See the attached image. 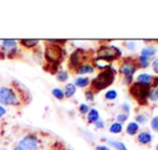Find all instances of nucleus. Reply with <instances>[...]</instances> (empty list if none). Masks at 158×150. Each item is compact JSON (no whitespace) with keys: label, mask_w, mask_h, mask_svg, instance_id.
<instances>
[{"label":"nucleus","mask_w":158,"mask_h":150,"mask_svg":"<svg viewBox=\"0 0 158 150\" xmlns=\"http://www.w3.org/2000/svg\"><path fill=\"white\" fill-rule=\"evenodd\" d=\"M114 77H115V72L113 70L110 68H106L105 71L101 72L97 77L93 80L92 82V88L94 90L99 91L102 89L106 88L107 86H110L113 82H114Z\"/></svg>","instance_id":"1"},{"label":"nucleus","mask_w":158,"mask_h":150,"mask_svg":"<svg viewBox=\"0 0 158 150\" xmlns=\"http://www.w3.org/2000/svg\"><path fill=\"white\" fill-rule=\"evenodd\" d=\"M0 104L5 106H18L20 104L18 95L10 87L0 88Z\"/></svg>","instance_id":"2"},{"label":"nucleus","mask_w":158,"mask_h":150,"mask_svg":"<svg viewBox=\"0 0 158 150\" xmlns=\"http://www.w3.org/2000/svg\"><path fill=\"white\" fill-rule=\"evenodd\" d=\"M130 94L140 104H145L146 99L149 97V86L140 84V83H135L130 88Z\"/></svg>","instance_id":"3"},{"label":"nucleus","mask_w":158,"mask_h":150,"mask_svg":"<svg viewBox=\"0 0 158 150\" xmlns=\"http://www.w3.org/2000/svg\"><path fill=\"white\" fill-rule=\"evenodd\" d=\"M46 58L51 63H59L63 58V50L59 45L49 42L46 46Z\"/></svg>","instance_id":"4"},{"label":"nucleus","mask_w":158,"mask_h":150,"mask_svg":"<svg viewBox=\"0 0 158 150\" xmlns=\"http://www.w3.org/2000/svg\"><path fill=\"white\" fill-rule=\"evenodd\" d=\"M120 55V51L114 46H104L98 51V57L99 59L104 60V61H112L115 60Z\"/></svg>","instance_id":"5"},{"label":"nucleus","mask_w":158,"mask_h":150,"mask_svg":"<svg viewBox=\"0 0 158 150\" xmlns=\"http://www.w3.org/2000/svg\"><path fill=\"white\" fill-rule=\"evenodd\" d=\"M38 145V139L33 135H28L25 136L22 140L20 141V146L19 147L22 150H35Z\"/></svg>","instance_id":"6"},{"label":"nucleus","mask_w":158,"mask_h":150,"mask_svg":"<svg viewBox=\"0 0 158 150\" xmlns=\"http://www.w3.org/2000/svg\"><path fill=\"white\" fill-rule=\"evenodd\" d=\"M1 48L5 51L7 55H12V53H15L18 50V45H16L15 40H3L2 44H1Z\"/></svg>","instance_id":"7"},{"label":"nucleus","mask_w":158,"mask_h":150,"mask_svg":"<svg viewBox=\"0 0 158 150\" xmlns=\"http://www.w3.org/2000/svg\"><path fill=\"white\" fill-rule=\"evenodd\" d=\"M135 70H136L135 66L131 63H125L121 65L120 72L127 76V83L131 82V77H132V75L134 74V72H135Z\"/></svg>","instance_id":"8"},{"label":"nucleus","mask_w":158,"mask_h":150,"mask_svg":"<svg viewBox=\"0 0 158 150\" xmlns=\"http://www.w3.org/2000/svg\"><path fill=\"white\" fill-rule=\"evenodd\" d=\"M84 55L85 52L82 50H76L70 57V65L72 66H77L84 61Z\"/></svg>","instance_id":"9"},{"label":"nucleus","mask_w":158,"mask_h":150,"mask_svg":"<svg viewBox=\"0 0 158 150\" xmlns=\"http://www.w3.org/2000/svg\"><path fill=\"white\" fill-rule=\"evenodd\" d=\"M152 80H153V78H152L151 75H148V74H141V75H139V77H138V83L149 86V84L152 83Z\"/></svg>","instance_id":"10"},{"label":"nucleus","mask_w":158,"mask_h":150,"mask_svg":"<svg viewBox=\"0 0 158 150\" xmlns=\"http://www.w3.org/2000/svg\"><path fill=\"white\" fill-rule=\"evenodd\" d=\"M152 140V136L149 133H141L139 135V141L141 143H147Z\"/></svg>","instance_id":"11"},{"label":"nucleus","mask_w":158,"mask_h":150,"mask_svg":"<svg viewBox=\"0 0 158 150\" xmlns=\"http://www.w3.org/2000/svg\"><path fill=\"white\" fill-rule=\"evenodd\" d=\"M93 71H94V70H93L92 66L89 65V64H86V65L79 66L77 72H78L79 74H87V73H92Z\"/></svg>","instance_id":"12"},{"label":"nucleus","mask_w":158,"mask_h":150,"mask_svg":"<svg viewBox=\"0 0 158 150\" xmlns=\"http://www.w3.org/2000/svg\"><path fill=\"white\" fill-rule=\"evenodd\" d=\"M156 52V49L154 48V47H147V48H144L142 50V55H144V57L146 58H149L152 57V55H154Z\"/></svg>","instance_id":"13"},{"label":"nucleus","mask_w":158,"mask_h":150,"mask_svg":"<svg viewBox=\"0 0 158 150\" xmlns=\"http://www.w3.org/2000/svg\"><path fill=\"white\" fill-rule=\"evenodd\" d=\"M138 130H139V125L135 123V122L130 123L127 127V132H128V134H130V135H134L136 132H138Z\"/></svg>","instance_id":"14"},{"label":"nucleus","mask_w":158,"mask_h":150,"mask_svg":"<svg viewBox=\"0 0 158 150\" xmlns=\"http://www.w3.org/2000/svg\"><path fill=\"white\" fill-rule=\"evenodd\" d=\"M108 143H110V146H113V147L117 148L118 150H128V149H127V147H126V146L123 145V143H119V141L108 140Z\"/></svg>","instance_id":"15"},{"label":"nucleus","mask_w":158,"mask_h":150,"mask_svg":"<svg viewBox=\"0 0 158 150\" xmlns=\"http://www.w3.org/2000/svg\"><path fill=\"white\" fill-rule=\"evenodd\" d=\"M98 119H99V112L97 110H91L90 113L88 114V120L89 122H97Z\"/></svg>","instance_id":"16"},{"label":"nucleus","mask_w":158,"mask_h":150,"mask_svg":"<svg viewBox=\"0 0 158 150\" xmlns=\"http://www.w3.org/2000/svg\"><path fill=\"white\" fill-rule=\"evenodd\" d=\"M22 45H24L25 47H34L36 45H38V40L37 39H23L21 40Z\"/></svg>","instance_id":"17"},{"label":"nucleus","mask_w":158,"mask_h":150,"mask_svg":"<svg viewBox=\"0 0 158 150\" xmlns=\"http://www.w3.org/2000/svg\"><path fill=\"white\" fill-rule=\"evenodd\" d=\"M75 91H76V88H75V86L73 84H68L67 86L65 87V96L66 97H70V96H73L75 94Z\"/></svg>","instance_id":"18"},{"label":"nucleus","mask_w":158,"mask_h":150,"mask_svg":"<svg viewBox=\"0 0 158 150\" xmlns=\"http://www.w3.org/2000/svg\"><path fill=\"white\" fill-rule=\"evenodd\" d=\"M76 85L79 87H86L89 85V80L86 77H80L76 80Z\"/></svg>","instance_id":"19"},{"label":"nucleus","mask_w":158,"mask_h":150,"mask_svg":"<svg viewBox=\"0 0 158 150\" xmlns=\"http://www.w3.org/2000/svg\"><path fill=\"white\" fill-rule=\"evenodd\" d=\"M121 130H123V126H121L120 123H114L110 128V132L114 133V134H116V133H120Z\"/></svg>","instance_id":"20"},{"label":"nucleus","mask_w":158,"mask_h":150,"mask_svg":"<svg viewBox=\"0 0 158 150\" xmlns=\"http://www.w3.org/2000/svg\"><path fill=\"white\" fill-rule=\"evenodd\" d=\"M148 59L149 58H146V57H144V55H141L140 57V65L142 66V68H146V66H148V64H149Z\"/></svg>","instance_id":"21"},{"label":"nucleus","mask_w":158,"mask_h":150,"mask_svg":"<svg viewBox=\"0 0 158 150\" xmlns=\"http://www.w3.org/2000/svg\"><path fill=\"white\" fill-rule=\"evenodd\" d=\"M52 94H53V96H54V97L57 98V99H62V98L64 97L63 91H62L61 89H59V88H54V89H53Z\"/></svg>","instance_id":"22"},{"label":"nucleus","mask_w":158,"mask_h":150,"mask_svg":"<svg viewBox=\"0 0 158 150\" xmlns=\"http://www.w3.org/2000/svg\"><path fill=\"white\" fill-rule=\"evenodd\" d=\"M68 77V74L65 72V71H61V72L57 74V80L61 81V82H63V81H66Z\"/></svg>","instance_id":"23"},{"label":"nucleus","mask_w":158,"mask_h":150,"mask_svg":"<svg viewBox=\"0 0 158 150\" xmlns=\"http://www.w3.org/2000/svg\"><path fill=\"white\" fill-rule=\"evenodd\" d=\"M105 97L107 98V99H110V100H113V99H115V98L117 97V93L115 90H110V91H107V93H106Z\"/></svg>","instance_id":"24"},{"label":"nucleus","mask_w":158,"mask_h":150,"mask_svg":"<svg viewBox=\"0 0 158 150\" xmlns=\"http://www.w3.org/2000/svg\"><path fill=\"white\" fill-rule=\"evenodd\" d=\"M152 127H153L156 132H158V117H154V119L152 120Z\"/></svg>","instance_id":"25"},{"label":"nucleus","mask_w":158,"mask_h":150,"mask_svg":"<svg viewBox=\"0 0 158 150\" xmlns=\"http://www.w3.org/2000/svg\"><path fill=\"white\" fill-rule=\"evenodd\" d=\"M149 98L152 100H157L158 99V88L155 89L152 94H149Z\"/></svg>","instance_id":"26"},{"label":"nucleus","mask_w":158,"mask_h":150,"mask_svg":"<svg viewBox=\"0 0 158 150\" xmlns=\"http://www.w3.org/2000/svg\"><path fill=\"white\" fill-rule=\"evenodd\" d=\"M117 119H118L119 122H125L126 120L128 119V114L127 113H121V114H119L118 117H117Z\"/></svg>","instance_id":"27"},{"label":"nucleus","mask_w":158,"mask_h":150,"mask_svg":"<svg viewBox=\"0 0 158 150\" xmlns=\"http://www.w3.org/2000/svg\"><path fill=\"white\" fill-rule=\"evenodd\" d=\"M79 109H80L81 113H87V112H88V106H87V104H81Z\"/></svg>","instance_id":"28"},{"label":"nucleus","mask_w":158,"mask_h":150,"mask_svg":"<svg viewBox=\"0 0 158 150\" xmlns=\"http://www.w3.org/2000/svg\"><path fill=\"white\" fill-rule=\"evenodd\" d=\"M153 68L155 72L158 73V59H156L155 61L153 62Z\"/></svg>","instance_id":"29"},{"label":"nucleus","mask_w":158,"mask_h":150,"mask_svg":"<svg viewBox=\"0 0 158 150\" xmlns=\"http://www.w3.org/2000/svg\"><path fill=\"white\" fill-rule=\"evenodd\" d=\"M5 114H6V109L0 104V117H2Z\"/></svg>","instance_id":"30"},{"label":"nucleus","mask_w":158,"mask_h":150,"mask_svg":"<svg viewBox=\"0 0 158 150\" xmlns=\"http://www.w3.org/2000/svg\"><path fill=\"white\" fill-rule=\"evenodd\" d=\"M136 120H138V121H140L141 123H144V122H145V117H141V115H139V117H136Z\"/></svg>","instance_id":"31"},{"label":"nucleus","mask_w":158,"mask_h":150,"mask_svg":"<svg viewBox=\"0 0 158 150\" xmlns=\"http://www.w3.org/2000/svg\"><path fill=\"white\" fill-rule=\"evenodd\" d=\"M97 150H110L107 147H104V146H99V147H97Z\"/></svg>","instance_id":"32"},{"label":"nucleus","mask_w":158,"mask_h":150,"mask_svg":"<svg viewBox=\"0 0 158 150\" xmlns=\"http://www.w3.org/2000/svg\"><path fill=\"white\" fill-rule=\"evenodd\" d=\"M87 99H88V100H93L92 94H91V93H87Z\"/></svg>","instance_id":"33"},{"label":"nucleus","mask_w":158,"mask_h":150,"mask_svg":"<svg viewBox=\"0 0 158 150\" xmlns=\"http://www.w3.org/2000/svg\"><path fill=\"white\" fill-rule=\"evenodd\" d=\"M127 47H128L129 49H133V48H134V44H132V42H128Z\"/></svg>","instance_id":"34"},{"label":"nucleus","mask_w":158,"mask_h":150,"mask_svg":"<svg viewBox=\"0 0 158 150\" xmlns=\"http://www.w3.org/2000/svg\"><path fill=\"white\" fill-rule=\"evenodd\" d=\"M95 125L98 126V127H103V123H102L101 121H97V124Z\"/></svg>","instance_id":"35"},{"label":"nucleus","mask_w":158,"mask_h":150,"mask_svg":"<svg viewBox=\"0 0 158 150\" xmlns=\"http://www.w3.org/2000/svg\"><path fill=\"white\" fill-rule=\"evenodd\" d=\"M13 150H22V149H21V148L20 147H16V148H14V149Z\"/></svg>","instance_id":"36"},{"label":"nucleus","mask_w":158,"mask_h":150,"mask_svg":"<svg viewBox=\"0 0 158 150\" xmlns=\"http://www.w3.org/2000/svg\"><path fill=\"white\" fill-rule=\"evenodd\" d=\"M0 150H6V149H0Z\"/></svg>","instance_id":"37"},{"label":"nucleus","mask_w":158,"mask_h":150,"mask_svg":"<svg viewBox=\"0 0 158 150\" xmlns=\"http://www.w3.org/2000/svg\"><path fill=\"white\" fill-rule=\"evenodd\" d=\"M157 150H158V146H157Z\"/></svg>","instance_id":"38"},{"label":"nucleus","mask_w":158,"mask_h":150,"mask_svg":"<svg viewBox=\"0 0 158 150\" xmlns=\"http://www.w3.org/2000/svg\"><path fill=\"white\" fill-rule=\"evenodd\" d=\"M157 82H158V78H157Z\"/></svg>","instance_id":"39"}]
</instances>
